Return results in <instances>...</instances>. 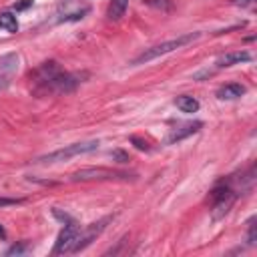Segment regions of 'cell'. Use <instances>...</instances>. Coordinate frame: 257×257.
Returning <instances> with one entry per match:
<instances>
[{
	"label": "cell",
	"mask_w": 257,
	"mask_h": 257,
	"mask_svg": "<svg viewBox=\"0 0 257 257\" xmlns=\"http://www.w3.org/2000/svg\"><path fill=\"white\" fill-rule=\"evenodd\" d=\"M0 237H2V239L6 237V233H4V229H2V227H0Z\"/></svg>",
	"instance_id": "cell-22"
},
{
	"label": "cell",
	"mask_w": 257,
	"mask_h": 257,
	"mask_svg": "<svg viewBox=\"0 0 257 257\" xmlns=\"http://www.w3.org/2000/svg\"><path fill=\"white\" fill-rule=\"evenodd\" d=\"M0 28L6 32H16L18 30V20L12 12H2L0 14Z\"/></svg>",
	"instance_id": "cell-13"
},
{
	"label": "cell",
	"mask_w": 257,
	"mask_h": 257,
	"mask_svg": "<svg viewBox=\"0 0 257 257\" xmlns=\"http://www.w3.org/2000/svg\"><path fill=\"white\" fill-rule=\"evenodd\" d=\"M251 60V52L247 50H231V52H225L217 58L215 66L217 68H225V66H233V64H241V62H249Z\"/></svg>",
	"instance_id": "cell-9"
},
{
	"label": "cell",
	"mask_w": 257,
	"mask_h": 257,
	"mask_svg": "<svg viewBox=\"0 0 257 257\" xmlns=\"http://www.w3.org/2000/svg\"><path fill=\"white\" fill-rule=\"evenodd\" d=\"M28 4H32V0H22V2H20V4H16L14 8H18V10H20V8H26Z\"/></svg>",
	"instance_id": "cell-21"
},
{
	"label": "cell",
	"mask_w": 257,
	"mask_h": 257,
	"mask_svg": "<svg viewBox=\"0 0 257 257\" xmlns=\"http://www.w3.org/2000/svg\"><path fill=\"white\" fill-rule=\"evenodd\" d=\"M247 225H249V229H247V241H249V245H255V217H251Z\"/></svg>",
	"instance_id": "cell-15"
},
{
	"label": "cell",
	"mask_w": 257,
	"mask_h": 257,
	"mask_svg": "<svg viewBox=\"0 0 257 257\" xmlns=\"http://www.w3.org/2000/svg\"><path fill=\"white\" fill-rule=\"evenodd\" d=\"M175 104H177V108H181L183 112H197L199 110V100L197 98H193V96H189V94H181V96H177L175 98Z\"/></svg>",
	"instance_id": "cell-12"
},
{
	"label": "cell",
	"mask_w": 257,
	"mask_h": 257,
	"mask_svg": "<svg viewBox=\"0 0 257 257\" xmlns=\"http://www.w3.org/2000/svg\"><path fill=\"white\" fill-rule=\"evenodd\" d=\"M98 149V141H82V143H72L68 147H62V149H56L52 153H46L38 159H34V163H40V165H52V163H62V161H68L72 157H78V155H86V153H92Z\"/></svg>",
	"instance_id": "cell-3"
},
{
	"label": "cell",
	"mask_w": 257,
	"mask_h": 257,
	"mask_svg": "<svg viewBox=\"0 0 257 257\" xmlns=\"http://www.w3.org/2000/svg\"><path fill=\"white\" fill-rule=\"evenodd\" d=\"M26 251V245H12L8 251H6V255H20V253H24Z\"/></svg>",
	"instance_id": "cell-17"
},
{
	"label": "cell",
	"mask_w": 257,
	"mask_h": 257,
	"mask_svg": "<svg viewBox=\"0 0 257 257\" xmlns=\"http://www.w3.org/2000/svg\"><path fill=\"white\" fill-rule=\"evenodd\" d=\"M30 82H32V92L36 96H54V94H66L72 92L80 76L66 72L56 60H46L40 66H36L30 72Z\"/></svg>",
	"instance_id": "cell-1"
},
{
	"label": "cell",
	"mask_w": 257,
	"mask_h": 257,
	"mask_svg": "<svg viewBox=\"0 0 257 257\" xmlns=\"http://www.w3.org/2000/svg\"><path fill=\"white\" fill-rule=\"evenodd\" d=\"M126 6H128V0H110L108 8H106V18L108 20H120L126 12Z\"/></svg>",
	"instance_id": "cell-11"
},
{
	"label": "cell",
	"mask_w": 257,
	"mask_h": 257,
	"mask_svg": "<svg viewBox=\"0 0 257 257\" xmlns=\"http://www.w3.org/2000/svg\"><path fill=\"white\" fill-rule=\"evenodd\" d=\"M147 4L153 8H159V10H171V6H173L171 0H147Z\"/></svg>",
	"instance_id": "cell-14"
},
{
	"label": "cell",
	"mask_w": 257,
	"mask_h": 257,
	"mask_svg": "<svg viewBox=\"0 0 257 257\" xmlns=\"http://www.w3.org/2000/svg\"><path fill=\"white\" fill-rule=\"evenodd\" d=\"M18 60L20 58L16 52H8L0 58V90H4L12 82L16 70H18Z\"/></svg>",
	"instance_id": "cell-7"
},
{
	"label": "cell",
	"mask_w": 257,
	"mask_h": 257,
	"mask_svg": "<svg viewBox=\"0 0 257 257\" xmlns=\"http://www.w3.org/2000/svg\"><path fill=\"white\" fill-rule=\"evenodd\" d=\"M201 126H203L201 120H191V122L177 124L175 128H171V133H169V137H167V145H175V143H179V141H183V139H187V137L199 133Z\"/></svg>",
	"instance_id": "cell-8"
},
{
	"label": "cell",
	"mask_w": 257,
	"mask_h": 257,
	"mask_svg": "<svg viewBox=\"0 0 257 257\" xmlns=\"http://www.w3.org/2000/svg\"><path fill=\"white\" fill-rule=\"evenodd\" d=\"M110 221H112V217H104V219H100L96 223H90L86 227H80V233H78V239H76V245H74V251L72 253H78V251L86 249L106 229V223H110Z\"/></svg>",
	"instance_id": "cell-6"
},
{
	"label": "cell",
	"mask_w": 257,
	"mask_h": 257,
	"mask_svg": "<svg viewBox=\"0 0 257 257\" xmlns=\"http://www.w3.org/2000/svg\"><path fill=\"white\" fill-rule=\"evenodd\" d=\"M22 203V199H12V197H0V207H8V205H18Z\"/></svg>",
	"instance_id": "cell-16"
},
{
	"label": "cell",
	"mask_w": 257,
	"mask_h": 257,
	"mask_svg": "<svg viewBox=\"0 0 257 257\" xmlns=\"http://www.w3.org/2000/svg\"><path fill=\"white\" fill-rule=\"evenodd\" d=\"M78 233H80V225L74 221V219H68L62 227V231L58 233L56 237V243H54V249L52 253L54 255H64V253H72L74 251V245H76V239H78Z\"/></svg>",
	"instance_id": "cell-5"
},
{
	"label": "cell",
	"mask_w": 257,
	"mask_h": 257,
	"mask_svg": "<svg viewBox=\"0 0 257 257\" xmlns=\"http://www.w3.org/2000/svg\"><path fill=\"white\" fill-rule=\"evenodd\" d=\"M235 6H241V8H251L255 4V0H233Z\"/></svg>",
	"instance_id": "cell-18"
},
{
	"label": "cell",
	"mask_w": 257,
	"mask_h": 257,
	"mask_svg": "<svg viewBox=\"0 0 257 257\" xmlns=\"http://www.w3.org/2000/svg\"><path fill=\"white\" fill-rule=\"evenodd\" d=\"M245 90H247V88H245L241 82H227V84H223V86L217 88L215 96H217L219 100H235V98L243 96Z\"/></svg>",
	"instance_id": "cell-10"
},
{
	"label": "cell",
	"mask_w": 257,
	"mask_h": 257,
	"mask_svg": "<svg viewBox=\"0 0 257 257\" xmlns=\"http://www.w3.org/2000/svg\"><path fill=\"white\" fill-rule=\"evenodd\" d=\"M133 173H124V171H114V169H106V167H86L80 169L76 173H72V181H126L133 179Z\"/></svg>",
	"instance_id": "cell-4"
},
{
	"label": "cell",
	"mask_w": 257,
	"mask_h": 257,
	"mask_svg": "<svg viewBox=\"0 0 257 257\" xmlns=\"http://www.w3.org/2000/svg\"><path fill=\"white\" fill-rule=\"evenodd\" d=\"M112 157H116V159H118V163H128V157H126L122 151H114V153H112Z\"/></svg>",
	"instance_id": "cell-19"
},
{
	"label": "cell",
	"mask_w": 257,
	"mask_h": 257,
	"mask_svg": "<svg viewBox=\"0 0 257 257\" xmlns=\"http://www.w3.org/2000/svg\"><path fill=\"white\" fill-rule=\"evenodd\" d=\"M199 36H201L199 32H189V34H181V36H177V38L165 40V42H161V44L149 46V48H145L143 52H139V54L131 60V64H133V66L147 64V62H151V60H155V58H159V56H165V54H169V52H173V50H177V48L187 46L189 42L197 40Z\"/></svg>",
	"instance_id": "cell-2"
},
{
	"label": "cell",
	"mask_w": 257,
	"mask_h": 257,
	"mask_svg": "<svg viewBox=\"0 0 257 257\" xmlns=\"http://www.w3.org/2000/svg\"><path fill=\"white\" fill-rule=\"evenodd\" d=\"M131 141H133V143H137V149H141V151H149V147H147V143H143V141H139L137 137H133Z\"/></svg>",
	"instance_id": "cell-20"
}]
</instances>
